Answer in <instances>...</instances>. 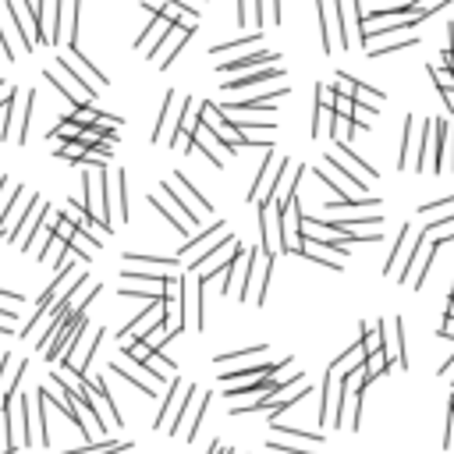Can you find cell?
I'll return each mask as SVG.
<instances>
[{"instance_id": "4fadbf2b", "label": "cell", "mask_w": 454, "mask_h": 454, "mask_svg": "<svg viewBox=\"0 0 454 454\" xmlns=\"http://www.w3.org/2000/svg\"><path fill=\"white\" fill-rule=\"evenodd\" d=\"M177 390H181V380H171V390H167V398L160 405V415H157V430H171V408L181 401Z\"/></svg>"}, {"instance_id": "603a6c76", "label": "cell", "mask_w": 454, "mask_h": 454, "mask_svg": "<svg viewBox=\"0 0 454 454\" xmlns=\"http://www.w3.org/2000/svg\"><path fill=\"white\" fill-rule=\"evenodd\" d=\"M256 43H259V33H256V36H245V40H234V43H220V46H213L209 53H227V50L238 53V50H252Z\"/></svg>"}, {"instance_id": "7c38bea8", "label": "cell", "mask_w": 454, "mask_h": 454, "mask_svg": "<svg viewBox=\"0 0 454 454\" xmlns=\"http://www.w3.org/2000/svg\"><path fill=\"white\" fill-rule=\"evenodd\" d=\"M125 263L135 270H174L177 256H139V252H125Z\"/></svg>"}, {"instance_id": "74e56055", "label": "cell", "mask_w": 454, "mask_h": 454, "mask_svg": "<svg viewBox=\"0 0 454 454\" xmlns=\"http://www.w3.org/2000/svg\"><path fill=\"white\" fill-rule=\"evenodd\" d=\"M447 320H454V298L447 302Z\"/></svg>"}, {"instance_id": "cb8c5ba5", "label": "cell", "mask_w": 454, "mask_h": 454, "mask_svg": "<svg viewBox=\"0 0 454 454\" xmlns=\"http://www.w3.org/2000/svg\"><path fill=\"white\" fill-rule=\"evenodd\" d=\"M383 100V93L380 89H366V85H358V93H355V103L358 107H369V110H376V103Z\"/></svg>"}, {"instance_id": "44dd1931", "label": "cell", "mask_w": 454, "mask_h": 454, "mask_svg": "<svg viewBox=\"0 0 454 454\" xmlns=\"http://www.w3.org/2000/svg\"><path fill=\"white\" fill-rule=\"evenodd\" d=\"M78 125H75V121L71 117H64V121H57V128H50V135L46 139H64V142H71V139H78Z\"/></svg>"}, {"instance_id": "1f68e13d", "label": "cell", "mask_w": 454, "mask_h": 454, "mask_svg": "<svg viewBox=\"0 0 454 454\" xmlns=\"http://www.w3.org/2000/svg\"><path fill=\"white\" fill-rule=\"evenodd\" d=\"M270 451H277V454H313L309 447H288L281 437H274V440H270Z\"/></svg>"}, {"instance_id": "2e32d148", "label": "cell", "mask_w": 454, "mask_h": 454, "mask_svg": "<svg viewBox=\"0 0 454 454\" xmlns=\"http://www.w3.org/2000/svg\"><path fill=\"white\" fill-rule=\"evenodd\" d=\"M107 369H114L117 376H125L128 383H135V387L142 390V394H146V398H157V387H153V383H146L142 376H135L132 369H125V366H121V362H110V366H107Z\"/></svg>"}, {"instance_id": "8d00e7d4", "label": "cell", "mask_w": 454, "mask_h": 454, "mask_svg": "<svg viewBox=\"0 0 454 454\" xmlns=\"http://www.w3.org/2000/svg\"><path fill=\"white\" fill-rule=\"evenodd\" d=\"M440 376H454V358H447V362H444V369H440Z\"/></svg>"}, {"instance_id": "484cf974", "label": "cell", "mask_w": 454, "mask_h": 454, "mask_svg": "<svg viewBox=\"0 0 454 454\" xmlns=\"http://www.w3.org/2000/svg\"><path fill=\"white\" fill-rule=\"evenodd\" d=\"M358 85H362V82H355L351 75H344V71H341V75H338V85H334V93H338V96H348V100H355Z\"/></svg>"}, {"instance_id": "ab89813d", "label": "cell", "mask_w": 454, "mask_h": 454, "mask_svg": "<svg viewBox=\"0 0 454 454\" xmlns=\"http://www.w3.org/2000/svg\"><path fill=\"white\" fill-rule=\"evenodd\" d=\"M451 415H454V398H451Z\"/></svg>"}, {"instance_id": "ac0fdd59", "label": "cell", "mask_w": 454, "mask_h": 454, "mask_svg": "<svg viewBox=\"0 0 454 454\" xmlns=\"http://www.w3.org/2000/svg\"><path fill=\"white\" fill-rule=\"evenodd\" d=\"M326 164H330V167H338V171H341V174L351 181V185L358 189V192H366V189H369V185H366V177H358V171H351V167H348V164H344L338 153H330V157H326Z\"/></svg>"}, {"instance_id": "f546056e", "label": "cell", "mask_w": 454, "mask_h": 454, "mask_svg": "<svg viewBox=\"0 0 454 454\" xmlns=\"http://www.w3.org/2000/svg\"><path fill=\"white\" fill-rule=\"evenodd\" d=\"M338 93H334V85H316V107H334Z\"/></svg>"}, {"instance_id": "277c9868", "label": "cell", "mask_w": 454, "mask_h": 454, "mask_svg": "<svg viewBox=\"0 0 454 454\" xmlns=\"http://www.w3.org/2000/svg\"><path fill=\"white\" fill-rule=\"evenodd\" d=\"M281 60V53L274 50H249L245 57H234L220 64V75H238V71H256V68H274Z\"/></svg>"}, {"instance_id": "8fae6325", "label": "cell", "mask_w": 454, "mask_h": 454, "mask_svg": "<svg viewBox=\"0 0 454 454\" xmlns=\"http://www.w3.org/2000/svg\"><path fill=\"white\" fill-rule=\"evenodd\" d=\"M366 366V351H362V344H351L341 358H334V366H330V373H338V376H348L355 369Z\"/></svg>"}, {"instance_id": "6da1fadb", "label": "cell", "mask_w": 454, "mask_h": 454, "mask_svg": "<svg viewBox=\"0 0 454 454\" xmlns=\"http://www.w3.org/2000/svg\"><path fill=\"white\" fill-rule=\"evenodd\" d=\"M46 217H50V206H46L43 199H36V206L25 213V220L18 224V231H15L8 241H11V245H18V249H28V245H33V241L43 234V224H46Z\"/></svg>"}, {"instance_id": "9c48e42d", "label": "cell", "mask_w": 454, "mask_h": 454, "mask_svg": "<svg viewBox=\"0 0 454 454\" xmlns=\"http://www.w3.org/2000/svg\"><path fill=\"white\" fill-rule=\"evenodd\" d=\"M174 89H171V93L164 96V107H160V121H157V132H153V142H164L167 139V132L174 135L177 132V121H181V114L174 110Z\"/></svg>"}, {"instance_id": "4316f807", "label": "cell", "mask_w": 454, "mask_h": 454, "mask_svg": "<svg viewBox=\"0 0 454 454\" xmlns=\"http://www.w3.org/2000/svg\"><path fill=\"white\" fill-rule=\"evenodd\" d=\"M430 75H433V82H437V93H451V89H454V71H447V68H430Z\"/></svg>"}, {"instance_id": "4dcf8cb0", "label": "cell", "mask_w": 454, "mask_h": 454, "mask_svg": "<svg viewBox=\"0 0 454 454\" xmlns=\"http://www.w3.org/2000/svg\"><path fill=\"white\" fill-rule=\"evenodd\" d=\"M334 114H338V117H344V121H351V114H355V100L338 96V100H334Z\"/></svg>"}, {"instance_id": "8992f818", "label": "cell", "mask_w": 454, "mask_h": 454, "mask_svg": "<svg viewBox=\"0 0 454 454\" xmlns=\"http://www.w3.org/2000/svg\"><path fill=\"white\" fill-rule=\"evenodd\" d=\"M284 78V68L274 64V68H266V71H245V75H238L234 82L220 85L224 93H241V89H256V85H266V82H281Z\"/></svg>"}, {"instance_id": "e575fe53", "label": "cell", "mask_w": 454, "mask_h": 454, "mask_svg": "<svg viewBox=\"0 0 454 454\" xmlns=\"http://www.w3.org/2000/svg\"><path fill=\"white\" fill-rule=\"evenodd\" d=\"M11 362H15V358H11L8 351H0V387H4V376H8V366H11Z\"/></svg>"}, {"instance_id": "ba28073f", "label": "cell", "mask_w": 454, "mask_h": 454, "mask_svg": "<svg viewBox=\"0 0 454 454\" xmlns=\"http://www.w3.org/2000/svg\"><path fill=\"white\" fill-rule=\"evenodd\" d=\"M107 209H110V217H114V209H117V217L121 220H128V199H125V171H114V177H107Z\"/></svg>"}, {"instance_id": "83f0119b", "label": "cell", "mask_w": 454, "mask_h": 454, "mask_svg": "<svg viewBox=\"0 0 454 454\" xmlns=\"http://www.w3.org/2000/svg\"><path fill=\"white\" fill-rule=\"evenodd\" d=\"M167 338H171V334H167V326H164V323H157V326H153V330H149V334L142 338V341H146L149 348H153V351H160Z\"/></svg>"}, {"instance_id": "7402d4cb", "label": "cell", "mask_w": 454, "mask_h": 454, "mask_svg": "<svg viewBox=\"0 0 454 454\" xmlns=\"http://www.w3.org/2000/svg\"><path fill=\"white\" fill-rule=\"evenodd\" d=\"M96 117H100V110L93 107V103H82V107H75V114H71V121L78 128H85V125H96Z\"/></svg>"}, {"instance_id": "3957f363", "label": "cell", "mask_w": 454, "mask_h": 454, "mask_svg": "<svg viewBox=\"0 0 454 454\" xmlns=\"http://www.w3.org/2000/svg\"><path fill=\"white\" fill-rule=\"evenodd\" d=\"M36 199H40L36 192L28 195L21 185H15V199H11V206H8V213L0 217V238H11V234L18 231V224L25 220V213H28V209L36 206Z\"/></svg>"}, {"instance_id": "9a60e30c", "label": "cell", "mask_w": 454, "mask_h": 454, "mask_svg": "<svg viewBox=\"0 0 454 454\" xmlns=\"http://www.w3.org/2000/svg\"><path fill=\"white\" fill-rule=\"evenodd\" d=\"M36 440L46 447L50 444V426H46V398L43 390H36Z\"/></svg>"}, {"instance_id": "5bb4252c", "label": "cell", "mask_w": 454, "mask_h": 454, "mask_svg": "<svg viewBox=\"0 0 454 454\" xmlns=\"http://www.w3.org/2000/svg\"><path fill=\"white\" fill-rule=\"evenodd\" d=\"M387 366H390V355H387V351L369 355V358H366V366H362V380H366V387H369L380 373H387Z\"/></svg>"}, {"instance_id": "e0dca14e", "label": "cell", "mask_w": 454, "mask_h": 454, "mask_svg": "<svg viewBox=\"0 0 454 454\" xmlns=\"http://www.w3.org/2000/svg\"><path fill=\"white\" fill-rule=\"evenodd\" d=\"M408 241H412V224L398 234V245H394V252H390V259L383 263V274H394V266H398V259H405V249H408Z\"/></svg>"}, {"instance_id": "d590c367", "label": "cell", "mask_w": 454, "mask_h": 454, "mask_svg": "<svg viewBox=\"0 0 454 454\" xmlns=\"http://www.w3.org/2000/svg\"><path fill=\"white\" fill-rule=\"evenodd\" d=\"M440 338H454V320H444V323H440Z\"/></svg>"}, {"instance_id": "f35d334b", "label": "cell", "mask_w": 454, "mask_h": 454, "mask_svg": "<svg viewBox=\"0 0 454 454\" xmlns=\"http://www.w3.org/2000/svg\"><path fill=\"white\" fill-rule=\"evenodd\" d=\"M209 454H224V444H213V447H209Z\"/></svg>"}, {"instance_id": "836d02e7", "label": "cell", "mask_w": 454, "mask_h": 454, "mask_svg": "<svg viewBox=\"0 0 454 454\" xmlns=\"http://www.w3.org/2000/svg\"><path fill=\"white\" fill-rule=\"evenodd\" d=\"M238 25L241 28L252 25V0H238Z\"/></svg>"}, {"instance_id": "ffe728a7", "label": "cell", "mask_w": 454, "mask_h": 454, "mask_svg": "<svg viewBox=\"0 0 454 454\" xmlns=\"http://www.w3.org/2000/svg\"><path fill=\"white\" fill-rule=\"evenodd\" d=\"M274 430L284 433V437H291L295 444H313V447L323 444V433H306V430H295V426H274Z\"/></svg>"}, {"instance_id": "d6a6232c", "label": "cell", "mask_w": 454, "mask_h": 454, "mask_svg": "<svg viewBox=\"0 0 454 454\" xmlns=\"http://www.w3.org/2000/svg\"><path fill=\"white\" fill-rule=\"evenodd\" d=\"M0 50H4L8 60H18V50H15V43H11V36H8V25H0Z\"/></svg>"}, {"instance_id": "d4e9b609", "label": "cell", "mask_w": 454, "mask_h": 454, "mask_svg": "<svg viewBox=\"0 0 454 454\" xmlns=\"http://www.w3.org/2000/svg\"><path fill=\"white\" fill-rule=\"evenodd\" d=\"M121 351H125L132 362H139V366H146V362H149V355H153V348H149L146 341H142V344H135V341H132V344H125Z\"/></svg>"}, {"instance_id": "5b68a950", "label": "cell", "mask_w": 454, "mask_h": 454, "mask_svg": "<svg viewBox=\"0 0 454 454\" xmlns=\"http://www.w3.org/2000/svg\"><path fill=\"white\" fill-rule=\"evenodd\" d=\"M224 227H227V224H224V220H217L213 227H206V231H202L199 238H192V241H185V245H181V252H177V259H181V263H185V266H192L195 259H202V256L209 252L206 245H209V241H213V238H220V234H224Z\"/></svg>"}, {"instance_id": "d6986e66", "label": "cell", "mask_w": 454, "mask_h": 454, "mask_svg": "<svg viewBox=\"0 0 454 454\" xmlns=\"http://www.w3.org/2000/svg\"><path fill=\"white\" fill-rule=\"evenodd\" d=\"M316 15H320V36H323V50L326 53H334V28H330V21H326V4H323V0H320V4H316Z\"/></svg>"}, {"instance_id": "f1b7e54d", "label": "cell", "mask_w": 454, "mask_h": 454, "mask_svg": "<svg viewBox=\"0 0 454 454\" xmlns=\"http://www.w3.org/2000/svg\"><path fill=\"white\" fill-rule=\"evenodd\" d=\"M412 46H415V36H412V40H398V43H387V46H376V50H369V57H387V53L412 50Z\"/></svg>"}, {"instance_id": "52a82bcc", "label": "cell", "mask_w": 454, "mask_h": 454, "mask_svg": "<svg viewBox=\"0 0 454 454\" xmlns=\"http://www.w3.org/2000/svg\"><path fill=\"white\" fill-rule=\"evenodd\" d=\"M338 394H341V376L326 369V380H323V405H320V426L334 422V412H338Z\"/></svg>"}, {"instance_id": "60d3db41", "label": "cell", "mask_w": 454, "mask_h": 454, "mask_svg": "<svg viewBox=\"0 0 454 454\" xmlns=\"http://www.w3.org/2000/svg\"><path fill=\"white\" fill-rule=\"evenodd\" d=\"M224 454H238V451H231V447H227V451H224Z\"/></svg>"}, {"instance_id": "30bf717a", "label": "cell", "mask_w": 454, "mask_h": 454, "mask_svg": "<svg viewBox=\"0 0 454 454\" xmlns=\"http://www.w3.org/2000/svg\"><path fill=\"white\" fill-rule=\"evenodd\" d=\"M68 249H71V252H75L85 266H89V263H93V256L103 249V241H100V238H93V234H85V231H75V238L68 241Z\"/></svg>"}, {"instance_id": "7a4b0ae2", "label": "cell", "mask_w": 454, "mask_h": 454, "mask_svg": "<svg viewBox=\"0 0 454 454\" xmlns=\"http://www.w3.org/2000/svg\"><path fill=\"white\" fill-rule=\"evenodd\" d=\"M8 15H11V21H15V33H18L21 46L33 53V50L40 46V21L28 15L25 0H8Z\"/></svg>"}]
</instances>
